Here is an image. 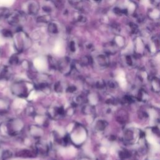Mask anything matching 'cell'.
Listing matches in <instances>:
<instances>
[{
	"label": "cell",
	"instance_id": "28",
	"mask_svg": "<svg viewBox=\"0 0 160 160\" xmlns=\"http://www.w3.org/2000/svg\"><path fill=\"white\" fill-rule=\"evenodd\" d=\"M150 2H151V3L153 5H154V6H155V5H156V6H158L159 4L160 0H150Z\"/></svg>",
	"mask_w": 160,
	"mask_h": 160
},
{
	"label": "cell",
	"instance_id": "25",
	"mask_svg": "<svg viewBox=\"0 0 160 160\" xmlns=\"http://www.w3.org/2000/svg\"><path fill=\"white\" fill-rule=\"evenodd\" d=\"M69 48L71 51L74 52L76 51V44L75 42L73 41H71L69 44Z\"/></svg>",
	"mask_w": 160,
	"mask_h": 160
},
{
	"label": "cell",
	"instance_id": "22",
	"mask_svg": "<svg viewBox=\"0 0 160 160\" xmlns=\"http://www.w3.org/2000/svg\"><path fill=\"white\" fill-rule=\"evenodd\" d=\"M18 62H19V59L16 55L12 56L10 59V63L12 65H16L18 64Z\"/></svg>",
	"mask_w": 160,
	"mask_h": 160
},
{
	"label": "cell",
	"instance_id": "16",
	"mask_svg": "<svg viewBox=\"0 0 160 160\" xmlns=\"http://www.w3.org/2000/svg\"><path fill=\"white\" fill-rule=\"evenodd\" d=\"M119 156L122 159L129 158L131 156V152L127 150H124L119 153Z\"/></svg>",
	"mask_w": 160,
	"mask_h": 160
},
{
	"label": "cell",
	"instance_id": "7",
	"mask_svg": "<svg viewBox=\"0 0 160 160\" xmlns=\"http://www.w3.org/2000/svg\"><path fill=\"white\" fill-rule=\"evenodd\" d=\"M79 63L82 66H87L93 64V59L90 56H84L80 59Z\"/></svg>",
	"mask_w": 160,
	"mask_h": 160
},
{
	"label": "cell",
	"instance_id": "15",
	"mask_svg": "<svg viewBox=\"0 0 160 160\" xmlns=\"http://www.w3.org/2000/svg\"><path fill=\"white\" fill-rule=\"evenodd\" d=\"M83 111L86 114H93L94 112V108L91 105H85L83 108Z\"/></svg>",
	"mask_w": 160,
	"mask_h": 160
},
{
	"label": "cell",
	"instance_id": "19",
	"mask_svg": "<svg viewBox=\"0 0 160 160\" xmlns=\"http://www.w3.org/2000/svg\"><path fill=\"white\" fill-rule=\"evenodd\" d=\"M114 13H116V14L118 15H122V14H127V10H125V9H122L119 8H114Z\"/></svg>",
	"mask_w": 160,
	"mask_h": 160
},
{
	"label": "cell",
	"instance_id": "8",
	"mask_svg": "<svg viewBox=\"0 0 160 160\" xmlns=\"http://www.w3.org/2000/svg\"><path fill=\"white\" fill-rule=\"evenodd\" d=\"M54 6H55L54 2L52 1V0H51V1L50 0V1H46L45 5H43V10L45 12L50 13L53 11Z\"/></svg>",
	"mask_w": 160,
	"mask_h": 160
},
{
	"label": "cell",
	"instance_id": "24",
	"mask_svg": "<svg viewBox=\"0 0 160 160\" xmlns=\"http://www.w3.org/2000/svg\"><path fill=\"white\" fill-rule=\"evenodd\" d=\"M107 86L111 89H115L118 86V84L116 82L111 80V81H109L108 83H107Z\"/></svg>",
	"mask_w": 160,
	"mask_h": 160
},
{
	"label": "cell",
	"instance_id": "26",
	"mask_svg": "<svg viewBox=\"0 0 160 160\" xmlns=\"http://www.w3.org/2000/svg\"><path fill=\"white\" fill-rule=\"evenodd\" d=\"M126 62L129 66H131L133 65V59L131 56L128 55L126 56Z\"/></svg>",
	"mask_w": 160,
	"mask_h": 160
},
{
	"label": "cell",
	"instance_id": "29",
	"mask_svg": "<svg viewBox=\"0 0 160 160\" xmlns=\"http://www.w3.org/2000/svg\"><path fill=\"white\" fill-rule=\"evenodd\" d=\"M152 130H153V131L154 132V133H156V134H159V129H158V127H153Z\"/></svg>",
	"mask_w": 160,
	"mask_h": 160
},
{
	"label": "cell",
	"instance_id": "1",
	"mask_svg": "<svg viewBox=\"0 0 160 160\" xmlns=\"http://www.w3.org/2000/svg\"><path fill=\"white\" fill-rule=\"evenodd\" d=\"M8 23L11 26L21 25L26 21V16L23 12L19 11H14L9 12L6 16Z\"/></svg>",
	"mask_w": 160,
	"mask_h": 160
},
{
	"label": "cell",
	"instance_id": "13",
	"mask_svg": "<svg viewBox=\"0 0 160 160\" xmlns=\"http://www.w3.org/2000/svg\"><path fill=\"white\" fill-rule=\"evenodd\" d=\"M146 97H148L146 92L143 90H139L137 96V99L139 101H145V99L147 98Z\"/></svg>",
	"mask_w": 160,
	"mask_h": 160
},
{
	"label": "cell",
	"instance_id": "4",
	"mask_svg": "<svg viewBox=\"0 0 160 160\" xmlns=\"http://www.w3.org/2000/svg\"><path fill=\"white\" fill-rule=\"evenodd\" d=\"M96 62L101 66H107L109 64V59L106 54H101L96 57Z\"/></svg>",
	"mask_w": 160,
	"mask_h": 160
},
{
	"label": "cell",
	"instance_id": "10",
	"mask_svg": "<svg viewBox=\"0 0 160 160\" xmlns=\"http://www.w3.org/2000/svg\"><path fill=\"white\" fill-rule=\"evenodd\" d=\"M151 82L152 83V88L153 90L157 93L159 91V79L156 77H153L151 79Z\"/></svg>",
	"mask_w": 160,
	"mask_h": 160
},
{
	"label": "cell",
	"instance_id": "2",
	"mask_svg": "<svg viewBox=\"0 0 160 160\" xmlns=\"http://www.w3.org/2000/svg\"><path fill=\"white\" fill-rule=\"evenodd\" d=\"M25 8L27 14L30 15H36L39 10V6L38 2L33 0H30L26 3Z\"/></svg>",
	"mask_w": 160,
	"mask_h": 160
},
{
	"label": "cell",
	"instance_id": "20",
	"mask_svg": "<svg viewBox=\"0 0 160 160\" xmlns=\"http://www.w3.org/2000/svg\"><path fill=\"white\" fill-rule=\"evenodd\" d=\"M106 83H105L104 81H103V80H99V81L95 83V86L98 89H100V90H102V89L105 88L106 87Z\"/></svg>",
	"mask_w": 160,
	"mask_h": 160
},
{
	"label": "cell",
	"instance_id": "6",
	"mask_svg": "<svg viewBox=\"0 0 160 160\" xmlns=\"http://www.w3.org/2000/svg\"><path fill=\"white\" fill-rule=\"evenodd\" d=\"M51 18L49 14H43L38 16L37 18V22L39 23H50Z\"/></svg>",
	"mask_w": 160,
	"mask_h": 160
},
{
	"label": "cell",
	"instance_id": "27",
	"mask_svg": "<svg viewBox=\"0 0 160 160\" xmlns=\"http://www.w3.org/2000/svg\"><path fill=\"white\" fill-rule=\"evenodd\" d=\"M76 90V86H69L67 89H66V91L68 93H74L75 91Z\"/></svg>",
	"mask_w": 160,
	"mask_h": 160
},
{
	"label": "cell",
	"instance_id": "5",
	"mask_svg": "<svg viewBox=\"0 0 160 160\" xmlns=\"http://www.w3.org/2000/svg\"><path fill=\"white\" fill-rule=\"evenodd\" d=\"M49 150L48 146L46 144H43L42 143H38L36 145V151L38 153H41L42 154H46L48 153Z\"/></svg>",
	"mask_w": 160,
	"mask_h": 160
},
{
	"label": "cell",
	"instance_id": "17",
	"mask_svg": "<svg viewBox=\"0 0 160 160\" xmlns=\"http://www.w3.org/2000/svg\"><path fill=\"white\" fill-rule=\"evenodd\" d=\"M76 21L79 23H81V24H83V23H85L86 22V18L85 16H83V14H78V16H76Z\"/></svg>",
	"mask_w": 160,
	"mask_h": 160
},
{
	"label": "cell",
	"instance_id": "11",
	"mask_svg": "<svg viewBox=\"0 0 160 160\" xmlns=\"http://www.w3.org/2000/svg\"><path fill=\"white\" fill-rule=\"evenodd\" d=\"M48 30L49 33L52 34H56L59 32L58 26L54 23H50L48 27Z\"/></svg>",
	"mask_w": 160,
	"mask_h": 160
},
{
	"label": "cell",
	"instance_id": "21",
	"mask_svg": "<svg viewBox=\"0 0 160 160\" xmlns=\"http://www.w3.org/2000/svg\"><path fill=\"white\" fill-rule=\"evenodd\" d=\"M2 34L5 38H11V37H13L12 32L10 30H8V29L2 30Z\"/></svg>",
	"mask_w": 160,
	"mask_h": 160
},
{
	"label": "cell",
	"instance_id": "23",
	"mask_svg": "<svg viewBox=\"0 0 160 160\" xmlns=\"http://www.w3.org/2000/svg\"><path fill=\"white\" fill-rule=\"evenodd\" d=\"M54 90L57 93H62L63 91V88H62V86L61 83H60V82H58L55 84Z\"/></svg>",
	"mask_w": 160,
	"mask_h": 160
},
{
	"label": "cell",
	"instance_id": "9",
	"mask_svg": "<svg viewBox=\"0 0 160 160\" xmlns=\"http://www.w3.org/2000/svg\"><path fill=\"white\" fill-rule=\"evenodd\" d=\"M124 139L126 142H131L134 139V133L131 130H126L124 133Z\"/></svg>",
	"mask_w": 160,
	"mask_h": 160
},
{
	"label": "cell",
	"instance_id": "14",
	"mask_svg": "<svg viewBox=\"0 0 160 160\" xmlns=\"http://www.w3.org/2000/svg\"><path fill=\"white\" fill-rule=\"evenodd\" d=\"M48 62L50 67L52 69L56 70L58 68V62L51 56H49L48 58Z\"/></svg>",
	"mask_w": 160,
	"mask_h": 160
},
{
	"label": "cell",
	"instance_id": "3",
	"mask_svg": "<svg viewBox=\"0 0 160 160\" xmlns=\"http://www.w3.org/2000/svg\"><path fill=\"white\" fill-rule=\"evenodd\" d=\"M105 48L106 50V53L108 54H113L116 53L118 51V46L114 42H111L110 43H108L105 45Z\"/></svg>",
	"mask_w": 160,
	"mask_h": 160
},
{
	"label": "cell",
	"instance_id": "18",
	"mask_svg": "<svg viewBox=\"0 0 160 160\" xmlns=\"http://www.w3.org/2000/svg\"><path fill=\"white\" fill-rule=\"evenodd\" d=\"M129 27H130V31L131 33L136 34L138 32V27L136 24H134L133 23H130L129 24Z\"/></svg>",
	"mask_w": 160,
	"mask_h": 160
},
{
	"label": "cell",
	"instance_id": "30",
	"mask_svg": "<svg viewBox=\"0 0 160 160\" xmlns=\"http://www.w3.org/2000/svg\"><path fill=\"white\" fill-rule=\"evenodd\" d=\"M110 138H110L111 140H114V139H116V137H115L114 136H111Z\"/></svg>",
	"mask_w": 160,
	"mask_h": 160
},
{
	"label": "cell",
	"instance_id": "12",
	"mask_svg": "<svg viewBox=\"0 0 160 160\" xmlns=\"http://www.w3.org/2000/svg\"><path fill=\"white\" fill-rule=\"evenodd\" d=\"M108 125V123L105 120H99L96 124V128L99 131H103Z\"/></svg>",
	"mask_w": 160,
	"mask_h": 160
}]
</instances>
